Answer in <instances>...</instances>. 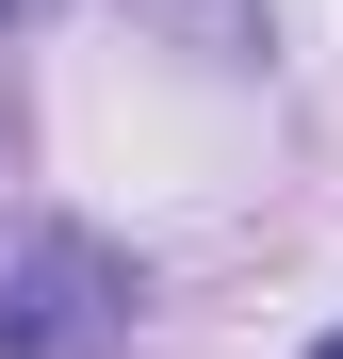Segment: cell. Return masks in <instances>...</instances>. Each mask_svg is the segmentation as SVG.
Masks as SVG:
<instances>
[{"label":"cell","mask_w":343,"mask_h":359,"mask_svg":"<svg viewBox=\"0 0 343 359\" xmlns=\"http://www.w3.org/2000/svg\"><path fill=\"white\" fill-rule=\"evenodd\" d=\"M131 343V262L98 229H17L0 245V359H114Z\"/></svg>","instance_id":"1"},{"label":"cell","mask_w":343,"mask_h":359,"mask_svg":"<svg viewBox=\"0 0 343 359\" xmlns=\"http://www.w3.org/2000/svg\"><path fill=\"white\" fill-rule=\"evenodd\" d=\"M311 359H343V327H327V343H311Z\"/></svg>","instance_id":"2"}]
</instances>
